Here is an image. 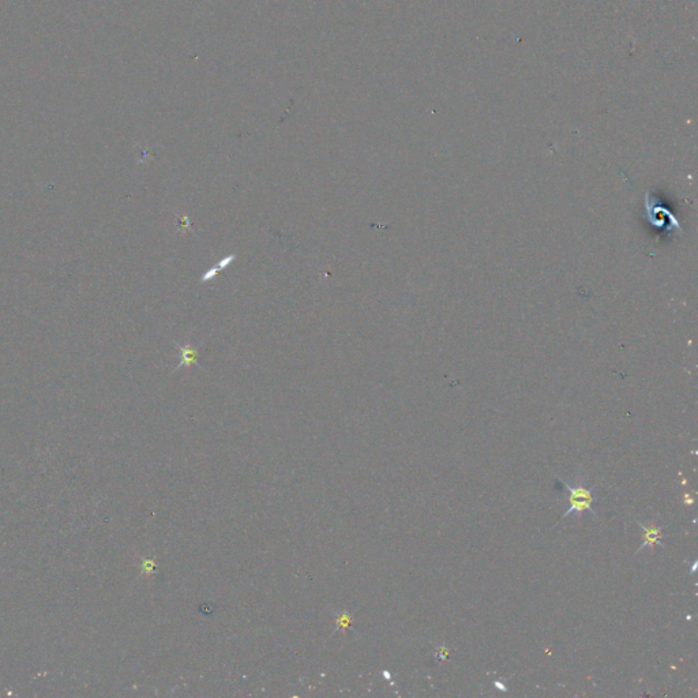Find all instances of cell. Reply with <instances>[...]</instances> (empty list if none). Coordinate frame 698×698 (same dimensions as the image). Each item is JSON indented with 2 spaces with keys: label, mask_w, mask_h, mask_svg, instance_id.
I'll use <instances>...</instances> for the list:
<instances>
[{
  "label": "cell",
  "mask_w": 698,
  "mask_h": 698,
  "mask_svg": "<svg viewBox=\"0 0 698 698\" xmlns=\"http://www.w3.org/2000/svg\"><path fill=\"white\" fill-rule=\"evenodd\" d=\"M566 493H568V502H569V509L563 513L562 518L568 517H576L577 520H583L584 513H590L593 517H597V513L593 508L595 503H597V498L595 496V488L596 486H589L588 480L581 475L577 474L576 476V484L570 486L565 480H562Z\"/></svg>",
  "instance_id": "cell-1"
},
{
  "label": "cell",
  "mask_w": 698,
  "mask_h": 698,
  "mask_svg": "<svg viewBox=\"0 0 698 698\" xmlns=\"http://www.w3.org/2000/svg\"><path fill=\"white\" fill-rule=\"evenodd\" d=\"M639 527L643 531V543H641L640 549L636 552L637 555L640 552L646 551V550L655 551L656 546H660L662 549H665V546L662 542V539L664 537L663 531L665 528L664 524H658L655 520L651 521L649 524H643V522L639 521Z\"/></svg>",
  "instance_id": "cell-2"
},
{
  "label": "cell",
  "mask_w": 698,
  "mask_h": 698,
  "mask_svg": "<svg viewBox=\"0 0 698 698\" xmlns=\"http://www.w3.org/2000/svg\"><path fill=\"white\" fill-rule=\"evenodd\" d=\"M179 348V355H181V362L178 365L176 370L179 368L188 367L191 365H195L197 363V359H198V349L195 347H193L191 344H185V345H178Z\"/></svg>",
  "instance_id": "cell-3"
},
{
  "label": "cell",
  "mask_w": 698,
  "mask_h": 698,
  "mask_svg": "<svg viewBox=\"0 0 698 698\" xmlns=\"http://www.w3.org/2000/svg\"><path fill=\"white\" fill-rule=\"evenodd\" d=\"M234 259H235V254H229V256H227V257H224L222 259H220V261H219V262H217V263H216L212 269H209V270L203 275L202 278H201V282H209V281L214 280V278L217 277V275L220 273L221 270L227 269V268L231 265V262H232Z\"/></svg>",
  "instance_id": "cell-4"
},
{
  "label": "cell",
  "mask_w": 698,
  "mask_h": 698,
  "mask_svg": "<svg viewBox=\"0 0 698 698\" xmlns=\"http://www.w3.org/2000/svg\"><path fill=\"white\" fill-rule=\"evenodd\" d=\"M494 685H496V687H498L499 690H503V692H506V687H505V685H503V683H499V682H496Z\"/></svg>",
  "instance_id": "cell-5"
},
{
  "label": "cell",
  "mask_w": 698,
  "mask_h": 698,
  "mask_svg": "<svg viewBox=\"0 0 698 698\" xmlns=\"http://www.w3.org/2000/svg\"><path fill=\"white\" fill-rule=\"evenodd\" d=\"M685 500H686V502H685L686 505H692V503H693V499L690 498V496H687V494L685 496Z\"/></svg>",
  "instance_id": "cell-6"
},
{
  "label": "cell",
  "mask_w": 698,
  "mask_h": 698,
  "mask_svg": "<svg viewBox=\"0 0 698 698\" xmlns=\"http://www.w3.org/2000/svg\"><path fill=\"white\" fill-rule=\"evenodd\" d=\"M696 568H697V562H694V565H693V568H692V571H690L692 574L696 571Z\"/></svg>",
  "instance_id": "cell-7"
}]
</instances>
